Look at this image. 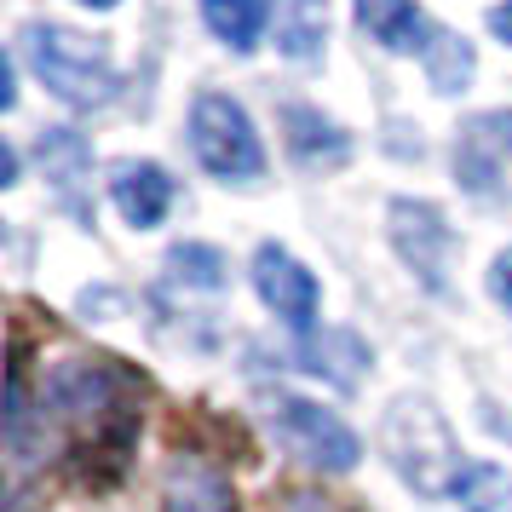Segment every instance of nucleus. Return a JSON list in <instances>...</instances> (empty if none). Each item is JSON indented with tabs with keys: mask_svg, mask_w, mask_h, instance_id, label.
Wrapping results in <instances>:
<instances>
[{
	"mask_svg": "<svg viewBox=\"0 0 512 512\" xmlns=\"http://www.w3.org/2000/svg\"><path fill=\"white\" fill-rule=\"evenodd\" d=\"M139 392L144 380H133L127 369H116L110 357H75L52 380V403L70 420L75 455L87 461L93 484H116L133 438H139Z\"/></svg>",
	"mask_w": 512,
	"mask_h": 512,
	"instance_id": "obj_1",
	"label": "nucleus"
},
{
	"mask_svg": "<svg viewBox=\"0 0 512 512\" xmlns=\"http://www.w3.org/2000/svg\"><path fill=\"white\" fill-rule=\"evenodd\" d=\"M380 443H386V461L397 466V478L420 495H455L461 484V443L443 426V415L420 397H397L386 409V426H380Z\"/></svg>",
	"mask_w": 512,
	"mask_h": 512,
	"instance_id": "obj_2",
	"label": "nucleus"
},
{
	"mask_svg": "<svg viewBox=\"0 0 512 512\" xmlns=\"http://www.w3.org/2000/svg\"><path fill=\"white\" fill-rule=\"evenodd\" d=\"M24 58H29V70L47 81V93L75 104V110H93V104L116 98V64H110V52H104V41L81 35V29L29 24Z\"/></svg>",
	"mask_w": 512,
	"mask_h": 512,
	"instance_id": "obj_3",
	"label": "nucleus"
},
{
	"mask_svg": "<svg viewBox=\"0 0 512 512\" xmlns=\"http://www.w3.org/2000/svg\"><path fill=\"white\" fill-rule=\"evenodd\" d=\"M190 150L219 179H259L265 173V150H259L254 121H248V110L231 93L196 98V110H190Z\"/></svg>",
	"mask_w": 512,
	"mask_h": 512,
	"instance_id": "obj_4",
	"label": "nucleus"
},
{
	"mask_svg": "<svg viewBox=\"0 0 512 512\" xmlns=\"http://www.w3.org/2000/svg\"><path fill=\"white\" fill-rule=\"evenodd\" d=\"M271 420H277V438L288 443L300 461L323 466V472H351V466H357V455H363L357 432H351L334 409L311 403V397L277 392V397H271Z\"/></svg>",
	"mask_w": 512,
	"mask_h": 512,
	"instance_id": "obj_5",
	"label": "nucleus"
},
{
	"mask_svg": "<svg viewBox=\"0 0 512 512\" xmlns=\"http://www.w3.org/2000/svg\"><path fill=\"white\" fill-rule=\"evenodd\" d=\"M254 288H259V300L271 305L294 334H311V328H317L323 288H317V277H311L288 248H277V242H265V248H259V254H254Z\"/></svg>",
	"mask_w": 512,
	"mask_h": 512,
	"instance_id": "obj_6",
	"label": "nucleus"
},
{
	"mask_svg": "<svg viewBox=\"0 0 512 512\" xmlns=\"http://www.w3.org/2000/svg\"><path fill=\"white\" fill-rule=\"evenodd\" d=\"M392 242L403 265L420 271L426 288H443V254H449L455 231L443 225V213L432 202H392Z\"/></svg>",
	"mask_w": 512,
	"mask_h": 512,
	"instance_id": "obj_7",
	"label": "nucleus"
},
{
	"mask_svg": "<svg viewBox=\"0 0 512 512\" xmlns=\"http://www.w3.org/2000/svg\"><path fill=\"white\" fill-rule=\"evenodd\" d=\"M357 24L386 52H420V58H432L443 41V29L426 24V12H420L415 0H357Z\"/></svg>",
	"mask_w": 512,
	"mask_h": 512,
	"instance_id": "obj_8",
	"label": "nucleus"
},
{
	"mask_svg": "<svg viewBox=\"0 0 512 512\" xmlns=\"http://www.w3.org/2000/svg\"><path fill=\"white\" fill-rule=\"evenodd\" d=\"M110 196H116L121 219H127L133 231H150V225H162L167 208H173V179H167V167H156V162H121L116 179H110Z\"/></svg>",
	"mask_w": 512,
	"mask_h": 512,
	"instance_id": "obj_9",
	"label": "nucleus"
},
{
	"mask_svg": "<svg viewBox=\"0 0 512 512\" xmlns=\"http://www.w3.org/2000/svg\"><path fill=\"white\" fill-rule=\"evenodd\" d=\"M282 133H288V150L300 156L305 167H340L351 156V139L311 104H288L282 110Z\"/></svg>",
	"mask_w": 512,
	"mask_h": 512,
	"instance_id": "obj_10",
	"label": "nucleus"
},
{
	"mask_svg": "<svg viewBox=\"0 0 512 512\" xmlns=\"http://www.w3.org/2000/svg\"><path fill=\"white\" fill-rule=\"evenodd\" d=\"M167 512H242V507H236L231 484L213 466L185 455V461H173V472H167Z\"/></svg>",
	"mask_w": 512,
	"mask_h": 512,
	"instance_id": "obj_11",
	"label": "nucleus"
},
{
	"mask_svg": "<svg viewBox=\"0 0 512 512\" xmlns=\"http://www.w3.org/2000/svg\"><path fill=\"white\" fill-rule=\"evenodd\" d=\"M271 24H277V52L294 64H311L323 52L328 35V0H277L271 6Z\"/></svg>",
	"mask_w": 512,
	"mask_h": 512,
	"instance_id": "obj_12",
	"label": "nucleus"
},
{
	"mask_svg": "<svg viewBox=\"0 0 512 512\" xmlns=\"http://www.w3.org/2000/svg\"><path fill=\"white\" fill-rule=\"evenodd\" d=\"M202 18H208V29L231 52H254L259 35H265L271 6H265V0H202Z\"/></svg>",
	"mask_w": 512,
	"mask_h": 512,
	"instance_id": "obj_13",
	"label": "nucleus"
},
{
	"mask_svg": "<svg viewBox=\"0 0 512 512\" xmlns=\"http://www.w3.org/2000/svg\"><path fill=\"white\" fill-rule=\"evenodd\" d=\"M455 501L466 512H512V478L489 461H466L461 484H455Z\"/></svg>",
	"mask_w": 512,
	"mask_h": 512,
	"instance_id": "obj_14",
	"label": "nucleus"
},
{
	"mask_svg": "<svg viewBox=\"0 0 512 512\" xmlns=\"http://www.w3.org/2000/svg\"><path fill=\"white\" fill-rule=\"evenodd\" d=\"M167 265H173V282H185V288H202V294H219L225 288V254L219 248L190 242V248H173Z\"/></svg>",
	"mask_w": 512,
	"mask_h": 512,
	"instance_id": "obj_15",
	"label": "nucleus"
},
{
	"mask_svg": "<svg viewBox=\"0 0 512 512\" xmlns=\"http://www.w3.org/2000/svg\"><path fill=\"white\" fill-rule=\"evenodd\" d=\"M489 288H495V300H501V305L512 311V248H507L501 259H495V271H489Z\"/></svg>",
	"mask_w": 512,
	"mask_h": 512,
	"instance_id": "obj_16",
	"label": "nucleus"
},
{
	"mask_svg": "<svg viewBox=\"0 0 512 512\" xmlns=\"http://www.w3.org/2000/svg\"><path fill=\"white\" fill-rule=\"evenodd\" d=\"M489 29H495V35H507V41H512V0H507V6H495V12H489Z\"/></svg>",
	"mask_w": 512,
	"mask_h": 512,
	"instance_id": "obj_17",
	"label": "nucleus"
},
{
	"mask_svg": "<svg viewBox=\"0 0 512 512\" xmlns=\"http://www.w3.org/2000/svg\"><path fill=\"white\" fill-rule=\"evenodd\" d=\"M288 512H328L317 495H288Z\"/></svg>",
	"mask_w": 512,
	"mask_h": 512,
	"instance_id": "obj_18",
	"label": "nucleus"
},
{
	"mask_svg": "<svg viewBox=\"0 0 512 512\" xmlns=\"http://www.w3.org/2000/svg\"><path fill=\"white\" fill-rule=\"evenodd\" d=\"M81 6H98V12H110V6H121V0H81Z\"/></svg>",
	"mask_w": 512,
	"mask_h": 512,
	"instance_id": "obj_19",
	"label": "nucleus"
},
{
	"mask_svg": "<svg viewBox=\"0 0 512 512\" xmlns=\"http://www.w3.org/2000/svg\"><path fill=\"white\" fill-rule=\"evenodd\" d=\"M507 139H512V121H507Z\"/></svg>",
	"mask_w": 512,
	"mask_h": 512,
	"instance_id": "obj_20",
	"label": "nucleus"
}]
</instances>
